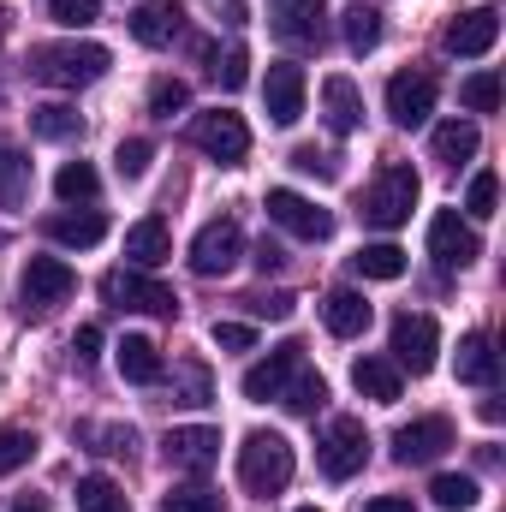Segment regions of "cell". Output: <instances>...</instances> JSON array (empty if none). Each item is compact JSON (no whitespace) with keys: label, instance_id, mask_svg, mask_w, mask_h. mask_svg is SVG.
Instances as JSON below:
<instances>
[{"label":"cell","instance_id":"6da1fadb","mask_svg":"<svg viewBox=\"0 0 506 512\" xmlns=\"http://www.w3.org/2000/svg\"><path fill=\"white\" fill-rule=\"evenodd\" d=\"M108 66H114V54L102 42H42V48H30V78H42L54 90H84V84L108 78Z\"/></svg>","mask_w":506,"mask_h":512},{"label":"cell","instance_id":"7a4b0ae2","mask_svg":"<svg viewBox=\"0 0 506 512\" xmlns=\"http://www.w3.org/2000/svg\"><path fill=\"white\" fill-rule=\"evenodd\" d=\"M292 471H298V459H292V441L286 435H274V429L245 435V447H239V483L251 495H280L292 483Z\"/></svg>","mask_w":506,"mask_h":512},{"label":"cell","instance_id":"3957f363","mask_svg":"<svg viewBox=\"0 0 506 512\" xmlns=\"http://www.w3.org/2000/svg\"><path fill=\"white\" fill-rule=\"evenodd\" d=\"M417 167H405V161H387L376 179H370V191H364V221L381 227V233H393V227H405L411 221V209H417Z\"/></svg>","mask_w":506,"mask_h":512},{"label":"cell","instance_id":"277c9868","mask_svg":"<svg viewBox=\"0 0 506 512\" xmlns=\"http://www.w3.org/2000/svg\"><path fill=\"white\" fill-rule=\"evenodd\" d=\"M316 459H322V477L352 483L370 465V429H364V417H334L322 429V441H316Z\"/></svg>","mask_w":506,"mask_h":512},{"label":"cell","instance_id":"5b68a950","mask_svg":"<svg viewBox=\"0 0 506 512\" xmlns=\"http://www.w3.org/2000/svg\"><path fill=\"white\" fill-rule=\"evenodd\" d=\"M393 364L399 370H411V376H429L435 370V352H441V328H435V316H423V310H399L393 316Z\"/></svg>","mask_w":506,"mask_h":512},{"label":"cell","instance_id":"8992f818","mask_svg":"<svg viewBox=\"0 0 506 512\" xmlns=\"http://www.w3.org/2000/svg\"><path fill=\"white\" fill-rule=\"evenodd\" d=\"M102 292H108V304H120V310H143V316H173V310H179L173 286H161L149 268H114V274L102 280Z\"/></svg>","mask_w":506,"mask_h":512},{"label":"cell","instance_id":"52a82bcc","mask_svg":"<svg viewBox=\"0 0 506 512\" xmlns=\"http://www.w3.org/2000/svg\"><path fill=\"white\" fill-rule=\"evenodd\" d=\"M191 143H197L209 161H221V167H239V161L251 155V126H245L239 114L215 108V114H197V120H191Z\"/></svg>","mask_w":506,"mask_h":512},{"label":"cell","instance_id":"ba28073f","mask_svg":"<svg viewBox=\"0 0 506 512\" xmlns=\"http://www.w3.org/2000/svg\"><path fill=\"white\" fill-rule=\"evenodd\" d=\"M78 292V274L60 262V256H30L24 262V274H18V298H24V310H54V304H66Z\"/></svg>","mask_w":506,"mask_h":512},{"label":"cell","instance_id":"9c48e42d","mask_svg":"<svg viewBox=\"0 0 506 512\" xmlns=\"http://www.w3.org/2000/svg\"><path fill=\"white\" fill-rule=\"evenodd\" d=\"M435 72L429 66H405V72H393L387 78V114L399 120V126H423L429 114H435Z\"/></svg>","mask_w":506,"mask_h":512},{"label":"cell","instance_id":"30bf717a","mask_svg":"<svg viewBox=\"0 0 506 512\" xmlns=\"http://www.w3.org/2000/svg\"><path fill=\"white\" fill-rule=\"evenodd\" d=\"M262 209H268V221H274V227H286L292 239H310V245H322V239L334 233V215H328V209H316L310 197L286 191V185H274Z\"/></svg>","mask_w":506,"mask_h":512},{"label":"cell","instance_id":"8fae6325","mask_svg":"<svg viewBox=\"0 0 506 512\" xmlns=\"http://www.w3.org/2000/svg\"><path fill=\"white\" fill-rule=\"evenodd\" d=\"M239 256H245V233H239L233 215H221V221H209V227L191 239V274L215 280V274H227Z\"/></svg>","mask_w":506,"mask_h":512},{"label":"cell","instance_id":"7c38bea8","mask_svg":"<svg viewBox=\"0 0 506 512\" xmlns=\"http://www.w3.org/2000/svg\"><path fill=\"white\" fill-rule=\"evenodd\" d=\"M453 447V423L447 417H411L393 429V459L399 465H435Z\"/></svg>","mask_w":506,"mask_h":512},{"label":"cell","instance_id":"4fadbf2b","mask_svg":"<svg viewBox=\"0 0 506 512\" xmlns=\"http://www.w3.org/2000/svg\"><path fill=\"white\" fill-rule=\"evenodd\" d=\"M429 256H435L441 268H471V262L483 256V239H477L471 221H459V209H441V215L429 221Z\"/></svg>","mask_w":506,"mask_h":512},{"label":"cell","instance_id":"5bb4252c","mask_svg":"<svg viewBox=\"0 0 506 512\" xmlns=\"http://www.w3.org/2000/svg\"><path fill=\"white\" fill-rule=\"evenodd\" d=\"M298 364H304V346H298V340L274 346V352H268L262 364H251V370H245V399H256V405L280 399V393H286V382L298 376Z\"/></svg>","mask_w":506,"mask_h":512},{"label":"cell","instance_id":"9a60e30c","mask_svg":"<svg viewBox=\"0 0 506 512\" xmlns=\"http://www.w3.org/2000/svg\"><path fill=\"white\" fill-rule=\"evenodd\" d=\"M447 54H459V60H477V54H489L495 42H501V12L495 6H477V12H459L453 24H447Z\"/></svg>","mask_w":506,"mask_h":512},{"label":"cell","instance_id":"2e32d148","mask_svg":"<svg viewBox=\"0 0 506 512\" xmlns=\"http://www.w3.org/2000/svg\"><path fill=\"white\" fill-rule=\"evenodd\" d=\"M262 108H268L274 126H292V120L304 114V66L274 60V66H268V84H262Z\"/></svg>","mask_w":506,"mask_h":512},{"label":"cell","instance_id":"e0dca14e","mask_svg":"<svg viewBox=\"0 0 506 512\" xmlns=\"http://www.w3.org/2000/svg\"><path fill=\"white\" fill-rule=\"evenodd\" d=\"M215 459H221V429H209V423H191V429H173L167 435V465L173 471H215Z\"/></svg>","mask_w":506,"mask_h":512},{"label":"cell","instance_id":"ac0fdd59","mask_svg":"<svg viewBox=\"0 0 506 512\" xmlns=\"http://www.w3.org/2000/svg\"><path fill=\"white\" fill-rule=\"evenodd\" d=\"M179 30H185V12H179V0H143V6L131 12V36H137L143 48H167Z\"/></svg>","mask_w":506,"mask_h":512},{"label":"cell","instance_id":"d6986e66","mask_svg":"<svg viewBox=\"0 0 506 512\" xmlns=\"http://www.w3.org/2000/svg\"><path fill=\"white\" fill-rule=\"evenodd\" d=\"M322 114H328V126L340 131V137H352V131L364 126V96H358V84L352 78H322Z\"/></svg>","mask_w":506,"mask_h":512},{"label":"cell","instance_id":"ffe728a7","mask_svg":"<svg viewBox=\"0 0 506 512\" xmlns=\"http://www.w3.org/2000/svg\"><path fill=\"white\" fill-rule=\"evenodd\" d=\"M42 233L54 245H66V251H90V245L108 239V215H96V209H84V215H48Z\"/></svg>","mask_w":506,"mask_h":512},{"label":"cell","instance_id":"44dd1931","mask_svg":"<svg viewBox=\"0 0 506 512\" xmlns=\"http://www.w3.org/2000/svg\"><path fill=\"white\" fill-rule=\"evenodd\" d=\"M126 256H131V268H161V262L173 256L167 221H161V215H143L137 227H126Z\"/></svg>","mask_w":506,"mask_h":512},{"label":"cell","instance_id":"7402d4cb","mask_svg":"<svg viewBox=\"0 0 506 512\" xmlns=\"http://www.w3.org/2000/svg\"><path fill=\"white\" fill-rule=\"evenodd\" d=\"M453 376L471 382V387H495V376H501L495 340H489V334H465V340H459V358H453Z\"/></svg>","mask_w":506,"mask_h":512},{"label":"cell","instance_id":"603a6c76","mask_svg":"<svg viewBox=\"0 0 506 512\" xmlns=\"http://www.w3.org/2000/svg\"><path fill=\"white\" fill-rule=\"evenodd\" d=\"M322 322H328V334H334V340H358V334L370 328V304H364V292H352V286L328 292Z\"/></svg>","mask_w":506,"mask_h":512},{"label":"cell","instance_id":"cb8c5ba5","mask_svg":"<svg viewBox=\"0 0 506 512\" xmlns=\"http://www.w3.org/2000/svg\"><path fill=\"white\" fill-rule=\"evenodd\" d=\"M114 358H120V376L137 382V387H149V382H161V376H167L161 346H155V340H143V334H126V340L114 346Z\"/></svg>","mask_w":506,"mask_h":512},{"label":"cell","instance_id":"d4e9b609","mask_svg":"<svg viewBox=\"0 0 506 512\" xmlns=\"http://www.w3.org/2000/svg\"><path fill=\"white\" fill-rule=\"evenodd\" d=\"M352 387H358L364 399H376V405H393L399 387H405V370H399L393 358H358V364H352Z\"/></svg>","mask_w":506,"mask_h":512},{"label":"cell","instance_id":"484cf974","mask_svg":"<svg viewBox=\"0 0 506 512\" xmlns=\"http://www.w3.org/2000/svg\"><path fill=\"white\" fill-rule=\"evenodd\" d=\"M274 30L286 42H322V0H274Z\"/></svg>","mask_w":506,"mask_h":512},{"label":"cell","instance_id":"4316f807","mask_svg":"<svg viewBox=\"0 0 506 512\" xmlns=\"http://www.w3.org/2000/svg\"><path fill=\"white\" fill-rule=\"evenodd\" d=\"M477 143H483V137H477L471 120H447V126H435V143H429V149H435V161L459 167V161H471V155H477Z\"/></svg>","mask_w":506,"mask_h":512},{"label":"cell","instance_id":"83f0119b","mask_svg":"<svg viewBox=\"0 0 506 512\" xmlns=\"http://www.w3.org/2000/svg\"><path fill=\"white\" fill-rule=\"evenodd\" d=\"M280 405H286V411H298V417H316V411L328 405V382H322V376H316L310 364H298V376L286 382Z\"/></svg>","mask_w":506,"mask_h":512},{"label":"cell","instance_id":"f1b7e54d","mask_svg":"<svg viewBox=\"0 0 506 512\" xmlns=\"http://www.w3.org/2000/svg\"><path fill=\"white\" fill-rule=\"evenodd\" d=\"M30 131H36V137H48V143H66V137H78V131H84V114H78V108H66V102H48V108H30Z\"/></svg>","mask_w":506,"mask_h":512},{"label":"cell","instance_id":"f546056e","mask_svg":"<svg viewBox=\"0 0 506 512\" xmlns=\"http://www.w3.org/2000/svg\"><path fill=\"white\" fill-rule=\"evenodd\" d=\"M78 512H131L126 489L114 483V477H78Z\"/></svg>","mask_w":506,"mask_h":512},{"label":"cell","instance_id":"4dcf8cb0","mask_svg":"<svg viewBox=\"0 0 506 512\" xmlns=\"http://www.w3.org/2000/svg\"><path fill=\"white\" fill-rule=\"evenodd\" d=\"M54 191H60V203H96V197H102V179H96L90 161H66V167L54 173Z\"/></svg>","mask_w":506,"mask_h":512},{"label":"cell","instance_id":"1f68e13d","mask_svg":"<svg viewBox=\"0 0 506 512\" xmlns=\"http://www.w3.org/2000/svg\"><path fill=\"white\" fill-rule=\"evenodd\" d=\"M30 197V161L0 143V209H18Z\"/></svg>","mask_w":506,"mask_h":512},{"label":"cell","instance_id":"d6a6232c","mask_svg":"<svg viewBox=\"0 0 506 512\" xmlns=\"http://www.w3.org/2000/svg\"><path fill=\"white\" fill-rule=\"evenodd\" d=\"M429 495H435V507L441 512H465V507H477V477H465V471H441V477L429 483Z\"/></svg>","mask_w":506,"mask_h":512},{"label":"cell","instance_id":"836d02e7","mask_svg":"<svg viewBox=\"0 0 506 512\" xmlns=\"http://www.w3.org/2000/svg\"><path fill=\"white\" fill-rule=\"evenodd\" d=\"M352 268H358L364 280H399V274H405V251H399V245H364V251L352 256Z\"/></svg>","mask_w":506,"mask_h":512},{"label":"cell","instance_id":"e575fe53","mask_svg":"<svg viewBox=\"0 0 506 512\" xmlns=\"http://www.w3.org/2000/svg\"><path fill=\"white\" fill-rule=\"evenodd\" d=\"M30 459H36V435H30V429H12V423H0V477L24 471Z\"/></svg>","mask_w":506,"mask_h":512},{"label":"cell","instance_id":"d590c367","mask_svg":"<svg viewBox=\"0 0 506 512\" xmlns=\"http://www.w3.org/2000/svg\"><path fill=\"white\" fill-rule=\"evenodd\" d=\"M376 42H381V12L376 6H352L346 12V48L352 54H370Z\"/></svg>","mask_w":506,"mask_h":512},{"label":"cell","instance_id":"8d00e7d4","mask_svg":"<svg viewBox=\"0 0 506 512\" xmlns=\"http://www.w3.org/2000/svg\"><path fill=\"white\" fill-rule=\"evenodd\" d=\"M459 102H465L471 114H495V108H501V78H495V72L465 78V84H459Z\"/></svg>","mask_w":506,"mask_h":512},{"label":"cell","instance_id":"74e56055","mask_svg":"<svg viewBox=\"0 0 506 512\" xmlns=\"http://www.w3.org/2000/svg\"><path fill=\"white\" fill-rule=\"evenodd\" d=\"M209 72H215V84H221V90H245V84H251V54L233 42L227 54H215V66H209Z\"/></svg>","mask_w":506,"mask_h":512},{"label":"cell","instance_id":"f35d334b","mask_svg":"<svg viewBox=\"0 0 506 512\" xmlns=\"http://www.w3.org/2000/svg\"><path fill=\"white\" fill-rule=\"evenodd\" d=\"M185 108H191V90H185L179 78H155V84H149V114L173 120V114H185Z\"/></svg>","mask_w":506,"mask_h":512},{"label":"cell","instance_id":"ab89813d","mask_svg":"<svg viewBox=\"0 0 506 512\" xmlns=\"http://www.w3.org/2000/svg\"><path fill=\"white\" fill-rule=\"evenodd\" d=\"M161 512H221V495L209 489V483H185V489H173Z\"/></svg>","mask_w":506,"mask_h":512},{"label":"cell","instance_id":"60d3db41","mask_svg":"<svg viewBox=\"0 0 506 512\" xmlns=\"http://www.w3.org/2000/svg\"><path fill=\"white\" fill-rule=\"evenodd\" d=\"M149 161H155V143H149V137H126V143L114 149L120 179H143V173H149Z\"/></svg>","mask_w":506,"mask_h":512},{"label":"cell","instance_id":"b9f144b4","mask_svg":"<svg viewBox=\"0 0 506 512\" xmlns=\"http://www.w3.org/2000/svg\"><path fill=\"white\" fill-rule=\"evenodd\" d=\"M495 203H501V179H495V173H477V179H471V191H465V209H471L477 221H489V215H495Z\"/></svg>","mask_w":506,"mask_h":512},{"label":"cell","instance_id":"7bdbcfd3","mask_svg":"<svg viewBox=\"0 0 506 512\" xmlns=\"http://www.w3.org/2000/svg\"><path fill=\"white\" fill-rule=\"evenodd\" d=\"M48 12H54V24H66V30H78V24H96V12H102V0H48Z\"/></svg>","mask_w":506,"mask_h":512},{"label":"cell","instance_id":"ee69618b","mask_svg":"<svg viewBox=\"0 0 506 512\" xmlns=\"http://www.w3.org/2000/svg\"><path fill=\"white\" fill-rule=\"evenodd\" d=\"M215 346H221V352H251L256 328L251 322H215Z\"/></svg>","mask_w":506,"mask_h":512},{"label":"cell","instance_id":"f6af8a7d","mask_svg":"<svg viewBox=\"0 0 506 512\" xmlns=\"http://www.w3.org/2000/svg\"><path fill=\"white\" fill-rule=\"evenodd\" d=\"M292 310H298V298H292V292H256V298H251V316H274V322H286Z\"/></svg>","mask_w":506,"mask_h":512},{"label":"cell","instance_id":"bcb514c9","mask_svg":"<svg viewBox=\"0 0 506 512\" xmlns=\"http://www.w3.org/2000/svg\"><path fill=\"white\" fill-rule=\"evenodd\" d=\"M179 376H185V399L179 405H209V370L203 364H185Z\"/></svg>","mask_w":506,"mask_h":512},{"label":"cell","instance_id":"7dc6e473","mask_svg":"<svg viewBox=\"0 0 506 512\" xmlns=\"http://www.w3.org/2000/svg\"><path fill=\"white\" fill-rule=\"evenodd\" d=\"M292 167H298V173H316V179H334V155H316L310 143L292 149Z\"/></svg>","mask_w":506,"mask_h":512},{"label":"cell","instance_id":"c3c4849f","mask_svg":"<svg viewBox=\"0 0 506 512\" xmlns=\"http://www.w3.org/2000/svg\"><path fill=\"white\" fill-rule=\"evenodd\" d=\"M96 346H102V328H96V322H84V328H78V340H72L78 364H90V358H96Z\"/></svg>","mask_w":506,"mask_h":512},{"label":"cell","instance_id":"681fc988","mask_svg":"<svg viewBox=\"0 0 506 512\" xmlns=\"http://www.w3.org/2000/svg\"><path fill=\"white\" fill-rule=\"evenodd\" d=\"M364 512H417V507H411L405 495H376V501H370Z\"/></svg>","mask_w":506,"mask_h":512},{"label":"cell","instance_id":"f907efd6","mask_svg":"<svg viewBox=\"0 0 506 512\" xmlns=\"http://www.w3.org/2000/svg\"><path fill=\"white\" fill-rule=\"evenodd\" d=\"M280 262H286V256H280V245H268V239L256 245V268H262V274H268V268H280Z\"/></svg>","mask_w":506,"mask_h":512},{"label":"cell","instance_id":"816d5d0a","mask_svg":"<svg viewBox=\"0 0 506 512\" xmlns=\"http://www.w3.org/2000/svg\"><path fill=\"white\" fill-rule=\"evenodd\" d=\"M12 512H48V501H42V495H24V501H18Z\"/></svg>","mask_w":506,"mask_h":512},{"label":"cell","instance_id":"f5cc1de1","mask_svg":"<svg viewBox=\"0 0 506 512\" xmlns=\"http://www.w3.org/2000/svg\"><path fill=\"white\" fill-rule=\"evenodd\" d=\"M298 512H322V507H298Z\"/></svg>","mask_w":506,"mask_h":512}]
</instances>
